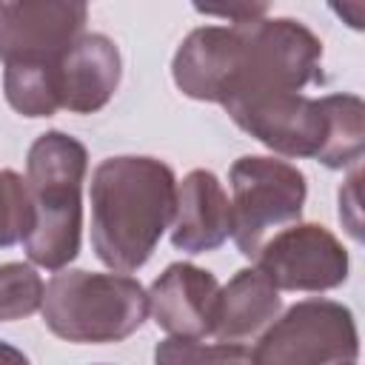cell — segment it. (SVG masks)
<instances>
[{
	"instance_id": "cell-1",
	"label": "cell",
	"mask_w": 365,
	"mask_h": 365,
	"mask_svg": "<svg viewBox=\"0 0 365 365\" xmlns=\"http://www.w3.org/2000/svg\"><path fill=\"white\" fill-rule=\"evenodd\" d=\"M91 248L103 265L131 274L148 262L177 208V177L157 157H106L91 174Z\"/></svg>"
},
{
	"instance_id": "cell-2",
	"label": "cell",
	"mask_w": 365,
	"mask_h": 365,
	"mask_svg": "<svg viewBox=\"0 0 365 365\" xmlns=\"http://www.w3.org/2000/svg\"><path fill=\"white\" fill-rule=\"evenodd\" d=\"M86 171L88 151L66 131H46L29 145L26 185L34 222L23 245L34 265L63 271L71 259H77L83 240Z\"/></svg>"
},
{
	"instance_id": "cell-3",
	"label": "cell",
	"mask_w": 365,
	"mask_h": 365,
	"mask_svg": "<svg viewBox=\"0 0 365 365\" xmlns=\"http://www.w3.org/2000/svg\"><path fill=\"white\" fill-rule=\"evenodd\" d=\"M234 57L220 106L265 94H302L322 80V40L291 17H257L231 23Z\"/></svg>"
},
{
	"instance_id": "cell-4",
	"label": "cell",
	"mask_w": 365,
	"mask_h": 365,
	"mask_svg": "<svg viewBox=\"0 0 365 365\" xmlns=\"http://www.w3.org/2000/svg\"><path fill=\"white\" fill-rule=\"evenodd\" d=\"M40 314L46 328L66 342H123L145 322L148 294L128 274L63 268L48 279Z\"/></svg>"
},
{
	"instance_id": "cell-5",
	"label": "cell",
	"mask_w": 365,
	"mask_h": 365,
	"mask_svg": "<svg viewBox=\"0 0 365 365\" xmlns=\"http://www.w3.org/2000/svg\"><path fill=\"white\" fill-rule=\"evenodd\" d=\"M231 240L240 254L254 259L265 240L302 217L308 197L305 174L279 157L245 154L231 171Z\"/></svg>"
},
{
	"instance_id": "cell-6",
	"label": "cell",
	"mask_w": 365,
	"mask_h": 365,
	"mask_svg": "<svg viewBox=\"0 0 365 365\" xmlns=\"http://www.w3.org/2000/svg\"><path fill=\"white\" fill-rule=\"evenodd\" d=\"M359 356L354 311L334 299H302L277 317L251 351L254 365H348Z\"/></svg>"
},
{
	"instance_id": "cell-7",
	"label": "cell",
	"mask_w": 365,
	"mask_h": 365,
	"mask_svg": "<svg viewBox=\"0 0 365 365\" xmlns=\"http://www.w3.org/2000/svg\"><path fill=\"white\" fill-rule=\"evenodd\" d=\"M257 271L277 291H331L348 279L345 245L319 222H294L259 248Z\"/></svg>"
},
{
	"instance_id": "cell-8",
	"label": "cell",
	"mask_w": 365,
	"mask_h": 365,
	"mask_svg": "<svg viewBox=\"0 0 365 365\" xmlns=\"http://www.w3.org/2000/svg\"><path fill=\"white\" fill-rule=\"evenodd\" d=\"M228 117L265 148L282 157L317 160L325 145L328 117L319 100L305 94H265L225 106Z\"/></svg>"
},
{
	"instance_id": "cell-9",
	"label": "cell",
	"mask_w": 365,
	"mask_h": 365,
	"mask_svg": "<svg viewBox=\"0 0 365 365\" xmlns=\"http://www.w3.org/2000/svg\"><path fill=\"white\" fill-rule=\"evenodd\" d=\"M88 6L77 0H0V63L57 60L83 34Z\"/></svg>"
},
{
	"instance_id": "cell-10",
	"label": "cell",
	"mask_w": 365,
	"mask_h": 365,
	"mask_svg": "<svg viewBox=\"0 0 365 365\" xmlns=\"http://www.w3.org/2000/svg\"><path fill=\"white\" fill-rule=\"evenodd\" d=\"M220 282L211 271L191 262H171L148 291V311L157 328L180 339H205L214 334Z\"/></svg>"
},
{
	"instance_id": "cell-11",
	"label": "cell",
	"mask_w": 365,
	"mask_h": 365,
	"mask_svg": "<svg viewBox=\"0 0 365 365\" xmlns=\"http://www.w3.org/2000/svg\"><path fill=\"white\" fill-rule=\"evenodd\" d=\"M120 51L111 37L83 31L57 60L60 108L71 114H94L108 106L120 86Z\"/></svg>"
},
{
	"instance_id": "cell-12",
	"label": "cell",
	"mask_w": 365,
	"mask_h": 365,
	"mask_svg": "<svg viewBox=\"0 0 365 365\" xmlns=\"http://www.w3.org/2000/svg\"><path fill=\"white\" fill-rule=\"evenodd\" d=\"M231 237V200L208 168H194L177 185L171 245L185 254H205Z\"/></svg>"
},
{
	"instance_id": "cell-13",
	"label": "cell",
	"mask_w": 365,
	"mask_h": 365,
	"mask_svg": "<svg viewBox=\"0 0 365 365\" xmlns=\"http://www.w3.org/2000/svg\"><path fill=\"white\" fill-rule=\"evenodd\" d=\"M279 308L282 299L271 279L257 268H242L220 288L211 336H217V342L242 345L262 334L279 317Z\"/></svg>"
},
{
	"instance_id": "cell-14",
	"label": "cell",
	"mask_w": 365,
	"mask_h": 365,
	"mask_svg": "<svg viewBox=\"0 0 365 365\" xmlns=\"http://www.w3.org/2000/svg\"><path fill=\"white\" fill-rule=\"evenodd\" d=\"M328 131L325 145L317 157L325 168H351L359 165L365 151V103L356 94H325L319 97Z\"/></svg>"
},
{
	"instance_id": "cell-15",
	"label": "cell",
	"mask_w": 365,
	"mask_h": 365,
	"mask_svg": "<svg viewBox=\"0 0 365 365\" xmlns=\"http://www.w3.org/2000/svg\"><path fill=\"white\" fill-rule=\"evenodd\" d=\"M57 60L6 63V68H3V94H6V103L17 114H23V117H51V114L60 111Z\"/></svg>"
},
{
	"instance_id": "cell-16",
	"label": "cell",
	"mask_w": 365,
	"mask_h": 365,
	"mask_svg": "<svg viewBox=\"0 0 365 365\" xmlns=\"http://www.w3.org/2000/svg\"><path fill=\"white\" fill-rule=\"evenodd\" d=\"M154 365H254L251 351L234 342H200L168 336L154 348Z\"/></svg>"
},
{
	"instance_id": "cell-17",
	"label": "cell",
	"mask_w": 365,
	"mask_h": 365,
	"mask_svg": "<svg viewBox=\"0 0 365 365\" xmlns=\"http://www.w3.org/2000/svg\"><path fill=\"white\" fill-rule=\"evenodd\" d=\"M43 279L26 262L0 265V322H14L31 317L43 305Z\"/></svg>"
},
{
	"instance_id": "cell-18",
	"label": "cell",
	"mask_w": 365,
	"mask_h": 365,
	"mask_svg": "<svg viewBox=\"0 0 365 365\" xmlns=\"http://www.w3.org/2000/svg\"><path fill=\"white\" fill-rule=\"evenodd\" d=\"M34 211L29 200L26 177L11 168L0 171V248L23 242L31 231Z\"/></svg>"
},
{
	"instance_id": "cell-19",
	"label": "cell",
	"mask_w": 365,
	"mask_h": 365,
	"mask_svg": "<svg viewBox=\"0 0 365 365\" xmlns=\"http://www.w3.org/2000/svg\"><path fill=\"white\" fill-rule=\"evenodd\" d=\"M202 14L211 17H222L228 23H251L257 17L268 14V3H234V6H194Z\"/></svg>"
},
{
	"instance_id": "cell-20",
	"label": "cell",
	"mask_w": 365,
	"mask_h": 365,
	"mask_svg": "<svg viewBox=\"0 0 365 365\" xmlns=\"http://www.w3.org/2000/svg\"><path fill=\"white\" fill-rule=\"evenodd\" d=\"M0 365H31V362L20 348H14L11 342L0 339Z\"/></svg>"
},
{
	"instance_id": "cell-21",
	"label": "cell",
	"mask_w": 365,
	"mask_h": 365,
	"mask_svg": "<svg viewBox=\"0 0 365 365\" xmlns=\"http://www.w3.org/2000/svg\"><path fill=\"white\" fill-rule=\"evenodd\" d=\"M348 365H356V362H348Z\"/></svg>"
}]
</instances>
